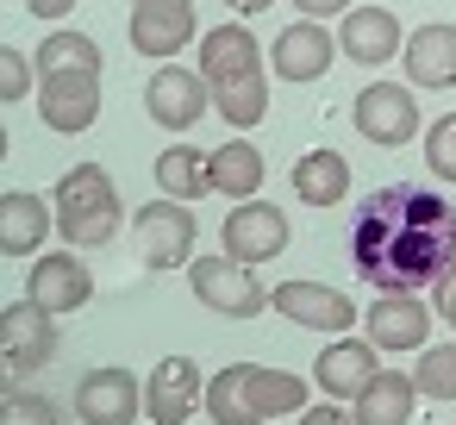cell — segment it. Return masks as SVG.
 Instances as JSON below:
<instances>
[{
    "label": "cell",
    "instance_id": "1",
    "mask_svg": "<svg viewBox=\"0 0 456 425\" xmlns=\"http://www.w3.org/2000/svg\"><path fill=\"white\" fill-rule=\"evenodd\" d=\"M350 263L375 294L437 288L456 263V207L425 182L375 188L350 225Z\"/></svg>",
    "mask_w": 456,
    "mask_h": 425
},
{
    "label": "cell",
    "instance_id": "2",
    "mask_svg": "<svg viewBox=\"0 0 456 425\" xmlns=\"http://www.w3.org/2000/svg\"><path fill=\"white\" fill-rule=\"evenodd\" d=\"M51 207H57V232H63L69 250H101V244H113L119 213H126V207H119V188H113V176H107L101 163H76V169L57 182Z\"/></svg>",
    "mask_w": 456,
    "mask_h": 425
},
{
    "label": "cell",
    "instance_id": "3",
    "mask_svg": "<svg viewBox=\"0 0 456 425\" xmlns=\"http://www.w3.org/2000/svg\"><path fill=\"white\" fill-rule=\"evenodd\" d=\"M350 119H356V132H362L369 144H381V151H400V144L425 138L412 82H369V88L350 101Z\"/></svg>",
    "mask_w": 456,
    "mask_h": 425
},
{
    "label": "cell",
    "instance_id": "4",
    "mask_svg": "<svg viewBox=\"0 0 456 425\" xmlns=\"http://www.w3.org/2000/svg\"><path fill=\"white\" fill-rule=\"evenodd\" d=\"M188 282H194V300L207 313H225V319H256L269 306V288L256 282V269L232 263V257H194Z\"/></svg>",
    "mask_w": 456,
    "mask_h": 425
},
{
    "label": "cell",
    "instance_id": "5",
    "mask_svg": "<svg viewBox=\"0 0 456 425\" xmlns=\"http://www.w3.org/2000/svg\"><path fill=\"white\" fill-rule=\"evenodd\" d=\"M144 113L163 126V132H194V119L213 113V82L188 63H157L151 88H144Z\"/></svg>",
    "mask_w": 456,
    "mask_h": 425
},
{
    "label": "cell",
    "instance_id": "6",
    "mask_svg": "<svg viewBox=\"0 0 456 425\" xmlns=\"http://www.w3.org/2000/svg\"><path fill=\"white\" fill-rule=\"evenodd\" d=\"M132 232H138L144 269H188V257H194V207L151 200V207L132 213Z\"/></svg>",
    "mask_w": 456,
    "mask_h": 425
},
{
    "label": "cell",
    "instance_id": "7",
    "mask_svg": "<svg viewBox=\"0 0 456 425\" xmlns=\"http://www.w3.org/2000/svg\"><path fill=\"white\" fill-rule=\"evenodd\" d=\"M288 238H294V225H288V213L269 207V200H238V213H225V225H219L225 257H232V263H250V269L269 263V257H281Z\"/></svg>",
    "mask_w": 456,
    "mask_h": 425
},
{
    "label": "cell",
    "instance_id": "8",
    "mask_svg": "<svg viewBox=\"0 0 456 425\" xmlns=\"http://www.w3.org/2000/svg\"><path fill=\"white\" fill-rule=\"evenodd\" d=\"M132 51L151 63H175L194 45V0H138L132 26H126Z\"/></svg>",
    "mask_w": 456,
    "mask_h": 425
},
{
    "label": "cell",
    "instance_id": "9",
    "mask_svg": "<svg viewBox=\"0 0 456 425\" xmlns=\"http://www.w3.org/2000/svg\"><path fill=\"white\" fill-rule=\"evenodd\" d=\"M431 319H437V306H425L419 294H375L369 306H362V338L375 344V350H425L431 344Z\"/></svg>",
    "mask_w": 456,
    "mask_h": 425
},
{
    "label": "cell",
    "instance_id": "10",
    "mask_svg": "<svg viewBox=\"0 0 456 425\" xmlns=\"http://www.w3.org/2000/svg\"><path fill=\"white\" fill-rule=\"evenodd\" d=\"M138 413H144V388L119 363H101L76 381V419L82 425H132Z\"/></svg>",
    "mask_w": 456,
    "mask_h": 425
},
{
    "label": "cell",
    "instance_id": "11",
    "mask_svg": "<svg viewBox=\"0 0 456 425\" xmlns=\"http://www.w3.org/2000/svg\"><path fill=\"white\" fill-rule=\"evenodd\" d=\"M194 406H207V375L194 356H163L151 375H144V419L157 425H182L194 419Z\"/></svg>",
    "mask_w": 456,
    "mask_h": 425
},
{
    "label": "cell",
    "instance_id": "12",
    "mask_svg": "<svg viewBox=\"0 0 456 425\" xmlns=\"http://www.w3.org/2000/svg\"><path fill=\"white\" fill-rule=\"evenodd\" d=\"M0 356H7V375H32L57 356V325L38 300H13L0 313Z\"/></svg>",
    "mask_w": 456,
    "mask_h": 425
},
{
    "label": "cell",
    "instance_id": "13",
    "mask_svg": "<svg viewBox=\"0 0 456 425\" xmlns=\"http://www.w3.org/2000/svg\"><path fill=\"white\" fill-rule=\"evenodd\" d=\"M338 51L356 69H381L406 51V26L394 20V7H350L338 26Z\"/></svg>",
    "mask_w": 456,
    "mask_h": 425
},
{
    "label": "cell",
    "instance_id": "14",
    "mask_svg": "<svg viewBox=\"0 0 456 425\" xmlns=\"http://www.w3.org/2000/svg\"><path fill=\"white\" fill-rule=\"evenodd\" d=\"M26 300H38L51 319L57 313H82L94 300V275H88V263L76 250H45L32 263V275H26Z\"/></svg>",
    "mask_w": 456,
    "mask_h": 425
},
{
    "label": "cell",
    "instance_id": "15",
    "mask_svg": "<svg viewBox=\"0 0 456 425\" xmlns=\"http://www.w3.org/2000/svg\"><path fill=\"white\" fill-rule=\"evenodd\" d=\"M269 306L281 313V319H294V325H306V331H331V338H344L362 313L350 306V294H338V288H325V282H281V288H269Z\"/></svg>",
    "mask_w": 456,
    "mask_h": 425
},
{
    "label": "cell",
    "instance_id": "16",
    "mask_svg": "<svg viewBox=\"0 0 456 425\" xmlns=\"http://www.w3.org/2000/svg\"><path fill=\"white\" fill-rule=\"evenodd\" d=\"M38 119H45L51 132H63V138L88 132V126L101 119V76H88V69L45 76V82H38Z\"/></svg>",
    "mask_w": 456,
    "mask_h": 425
},
{
    "label": "cell",
    "instance_id": "17",
    "mask_svg": "<svg viewBox=\"0 0 456 425\" xmlns=\"http://www.w3.org/2000/svg\"><path fill=\"white\" fill-rule=\"evenodd\" d=\"M331 57H338V38L325 32V20H294L269 45V63H275L281 82H319L331 69Z\"/></svg>",
    "mask_w": 456,
    "mask_h": 425
},
{
    "label": "cell",
    "instance_id": "18",
    "mask_svg": "<svg viewBox=\"0 0 456 425\" xmlns=\"http://www.w3.org/2000/svg\"><path fill=\"white\" fill-rule=\"evenodd\" d=\"M375 369H381V350L369 344V338H331L319 356H313V381L331 394V400H356L369 381H375Z\"/></svg>",
    "mask_w": 456,
    "mask_h": 425
},
{
    "label": "cell",
    "instance_id": "19",
    "mask_svg": "<svg viewBox=\"0 0 456 425\" xmlns=\"http://www.w3.org/2000/svg\"><path fill=\"white\" fill-rule=\"evenodd\" d=\"M45 232H57V207L32 188L0 194V257H45Z\"/></svg>",
    "mask_w": 456,
    "mask_h": 425
},
{
    "label": "cell",
    "instance_id": "20",
    "mask_svg": "<svg viewBox=\"0 0 456 425\" xmlns=\"http://www.w3.org/2000/svg\"><path fill=\"white\" fill-rule=\"evenodd\" d=\"M400 69L412 88H456V26L431 20L419 32H406V51H400Z\"/></svg>",
    "mask_w": 456,
    "mask_h": 425
},
{
    "label": "cell",
    "instance_id": "21",
    "mask_svg": "<svg viewBox=\"0 0 456 425\" xmlns=\"http://www.w3.org/2000/svg\"><path fill=\"white\" fill-rule=\"evenodd\" d=\"M207 82H213V113H219L225 126L250 132V126L269 119V76H263V63L225 69V76H207Z\"/></svg>",
    "mask_w": 456,
    "mask_h": 425
},
{
    "label": "cell",
    "instance_id": "22",
    "mask_svg": "<svg viewBox=\"0 0 456 425\" xmlns=\"http://www.w3.org/2000/svg\"><path fill=\"white\" fill-rule=\"evenodd\" d=\"M419 400H425V394H419L412 369H387V363H381L375 381L350 400V413H356V425H406Z\"/></svg>",
    "mask_w": 456,
    "mask_h": 425
},
{
    "label": "cell",
    "instance_id": "23",
    "mask_svg": "<svg viewBox=\"0 0 456 425\" xmlns=\"http://www.w3.org/2000/svg\"><path fill=\"white\" fill-rule=\"evenodd\" d=\"M344 194H350V163H344V151H306L300 163H294V200H306V207H344Z\"/></svg>",
    "mask_w": 456,
    "mask_h": 425
},
{
    "label": "cell",
    "instance_id": "24",
    "mask_svg": "<svg viewBox=\"0 0 456 425\" xmlns=\"http://www.w3.org/2000/svg\"><path fill=\"white\" fill-rule=\"evenodd\" d=\"M207 169H213V194H225V200H256V188H263V151L250 144V138H232V144H219L213 157H207Z\"/></svg>",
    "mask_w": 456,
    "mask_h": 425
},
{
    "label": "cell",
    "instance_id": "25",
    "mask_svg": "<svg viewBox=\"0 0 456 425\" xmlns=\"http://www.w3.org/2000/svg\"><path fill=\"white\" fill-rule=\"evenodd\" d=\"M207 157L213 151H194V144H169L151 169H157V188H163V200H182V207H194L200 194H213V169H207Z\"/></svg>",
    "mask_w": 456,
    "mask_h": 425
},
{
    "label": "cell",
    "instance_id": "26",
    "mask_svg": "<svg viewBox=\"0 0 456 425\" xmlns=\"http://www.w3.org/2000/svg\"><path fill=\"white\" fill-rule=\"evenodd\" d=\"M244 388L256 419H281V413H306V381L294 369H269V363H244Z\"/></svg>",
    "mask_w": 456,
    "mask_h": 425
},
{
    "label": "cell",
    "instance_id": "27",
    "mask_svg": "<svg viewBox=\"0 0 456 425\" xmlns=\"http://www.w3.org/2000/svg\"><path fill=\"white\" fill-rule=\"evenodd\" d=\"M250 63H263V45L250 38V26H244V20L200 32V63H194L200 76H225V69H250Z\"/></svg>",
    "mask_w": 456,
    "mask_h": 425
},
{
    "label": "cell",
    "instance_id": "28",
    "mask_svg": "<svg viewBox=\"0 0 456 425\" xmlns=\"http://www.w3.org/2000/svg\"><path fill=\"white\" fill-rule=\"evenodd\" d=\"M32 57H38V82H45V76H69V69L101 76V63H107V57H101V45H94L88 32H76V26H57Z\"/></svg>",
    "mask_w": 456,
    "mask_h": 425
},
{
    "label": "cell",
    "instance_id": "29",
    "mask_svg": "<svg viewBox=\"0 0 456 425\" xmlns=\"http://www.w3.org/2000/svg\"><path fill=\"white\" fill-rule=\"evenodd\" d=\"M207 419L213 425H263L256 406H250V388H244V363L207 375Z\"/></svg>",
    "mask_w": 456,
    "mask_h": 425
},
{
    "label": "cell",
    "instance_id": "30",
    "mask_svg": "<svg viewBox=\"0 0 456 425\" xmlns=\"http://www.w3.org/2000/svg\"><path fill=\"white\" fill-rule=\"evenodd\" d=\"M412 381L425 400H456V344H425L412 363Z\"/></svg>",
    "mask_w": 456,
    "mask_h": 425
},
{
    "label": "cell",
    "instance_id": "31",
    "mask_svg": "<svg viewBox=\"0 0 456 425\" xmlns=\"http://www.w3.org/2000/svg\"><path fill=\"white\" fill-rule=\"evenodd\" d=\"M425 169L456 188V113H444V119L425 126Z\"/></svg>",
    "mask_w": 456,
    "mask_h": 425
},
{
    "label": "cell",
    "instance_id": "32",
    "mask_svg": "<svg viewBox=\"0 0 456 425\" xmlns=\"http://www.w3.org/2000/svg\"><path fill=\"white\" fill-rule=\"evenodd\" d=\"M32 82H38V57L20 51V45H7V51H0V101L20 107V101L32 94Z\"/></svg>",
    "mask_w": 456,
    "mask_h": 425
},
{
    "label": "cell",
    "instance_id": "33",
    "mask_svg": "<svg viewBox=\"0 0 456 425\" xmlns=\"http://www.w3.org/2000/svg\"><path fill=\"white\" fill-rule=\"evenodd\" d=\"M0 425H63L57 400L51 394H26V388H7V406H0Z\"/></svg>",
    "mask_w": 456,
    "mask_h": 425
},
{
    "label": "cell",
    "instance_id": "34",
    "mask_svg": "<svg viewBox=\"0 0 456 425\" xmlns=\"http://www.w3.org/2000/svg\"><path fill=\"white\" fill-rule=\"evenodd\" d=\"M294 425H356V413H344V400H325V406H306Z\"/></svg>",
    "mask_w": 456,
    "mask_h": 425
},
{
    "label": "cell",
    "instance_id": "35",
    "mask_svg": "<svg viewBox=\"0 0 456 425\" xmlns=\"http://www.w3.org/2000/svg\"><path fill=\"white\" fill-rule=\"evenodd\" d=\"M431 306H437V319H444V325L456 331V263H450V275H444V282L431 288Z\"/></svg>",
    "mask_w": 456,
    "mask_h": 425
},
{
    "label": "cell",
    "instance_id": "36",
    "mask_svg": "<svg viewBox=\"0 0 456 425\" xmlns=\"http://www.w3.org/2000/svg\"><path fill=\"white\" fill-rule=\"evenodd\" d=\"M294 13H306V20H344L350 0H294Z\"/></svg>",
    "mask_w": 456,
    "mask_h": 425
},
{
    "label": "cell",
    "instance_id": "37",
    "mask_svg": "<svg viewBox=\"0 0 456 425\" xmlns=\"http://www.w3.org/2000/svg\"><path fill=\"white\" fill-rule=\"evenodd\" d=\"M26 13L45 26V20H69L76 13V0H26Z\"/></svg>",
    "mask_w": 456,
    "mask_h": 425
},
{
    "label": "cell",
    "instance_id": "38",
    "mask_svg": "<svg viewBox=\"0 0 456 425\" xmlns=\"http://www.w3.org/2000/svg\"><path fill=\"white\" fill-rule=\"evenodd\" d=\"M225 7H232V13H244V20H250V13H269V7H275V0H225Z\"/></svg>",
    "mask_w": 456,
    "mask_h": 425
},
{
    "label": "cell",
    "instance_id": "39",
    "mask_svg": "<svg viewBox=\"0 0 456 425\" xmlns=\"http://www.w3.org/2000/svg\"><path fill=\"white\" fill-rule=\"evenodd\" d=\"M132 7H138V0H132Z\"/></svg>",
    "mask_w": 456,
    "mask_h": 425
}]
</instances>
